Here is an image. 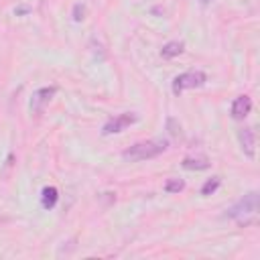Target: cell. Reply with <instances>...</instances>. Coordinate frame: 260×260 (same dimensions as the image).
I'll return each instance as SVG.
<instances>
[{
  "mask_svg": "<svg viewBox=\"0 0 260 260\" xmlns=\"http://www.w3.org/2000/svg\"><path fill=\"white\" fill-rule=\"evenodd\" d=\"M167 126H169V130H171L173 136H181V126H177V120L175 118H169L167 120Z\"/></svg>",
  "mask_w": 260,
  "mask_h": 260,
  "instance_id": "14",
  "label": "cell"
},
{
  "mask_svg": "<svg viewBox=\"0 0 260 260\" xmlns=\"http://www.w3.org/2000/svg\"><path fill=\"white\" fill-rule=\"evenodd\" d=\"M134 122H138V116H136V114H132V112L118 114L116 118H110V120L104 124L102 134H104V136H108V134H118V132L126 130L130 124H134Z\"/></svg>",
  "mask_w": 260,
  "mask_h": 260,
  "instance_id": "5",
  "label": "cell"
},
{
  "mask_svg": "<svg viewBox=\"0 0 260 260\" xmlns=\"http://www.w3.org/2000/svg\"><path fill=\"white\" fill-rule=\"evenodd\" d=\"M183 169H187V171H205V169H209V160H207V156H187V158H183Z\"/></svg>",
  "mask_w": 260,
  "mask_h": 260,
  "instance_id": "9",
  "label": "cell"
},
{
  "mask_svg": "<svg viewBox=\"0 0 260 260\" xmlns=\"http://www.w3.org/2000/svg\"><path fill=\"white\" fill-rule=\"evenodd\" d=\"M183 51H185V43H183V41H169L167 45H162L160 57H162V59H175V57H179Z\"/></svg>",
  "mask_w": 260,
  "mask_h": 260,
  "instance_id": "8",
  "label": "cell"
},
{
  "mask_svg": "<svg viewBox=\"0 0 260 260\" xmlns=\"http://www.w3.org/2000/svg\"><path fill=\"white\" fill-rule=\"evenodd\" d=\"M250 110H252V100H250V95H238L236 100H234V104H232V118L234 120H244L248 114H250Z\"/></svg>",
  "mask_w": 260,
  "mask_h": 260,
  "instance_id": "6",
  "label": "cell"
},
{
  "mask_svg": "<svg viewBox=\"0 0 260 260\" xmlns=\"http://www.w3.org/2000/svg\"><path fill=\"white\" fill-rule=\"evenodd\" d=\"M57 199H59V191L55 187H45L43 189V193H41V205L45 209H53L55 203H57Z\"/></svg>",
  "mask_w": 260,
  "mask_h": 260,
  "instance_id": "10",
  "label": "cell"
},
{
  "mask_svg": "<svg viewBox=\"0 0 260 260\" xmlns=\"http://www.w3.org/2000/svg\"><path fill=\"white\" fill-rule=\"evenodd\" d=\"M219 185H221V179H219V177L207 179V181L203 183V187H201V195H211V193H215Z\"/></svg>",
  "mask_w": 260,
  "mask_h": 260,
  "instance_id": "11",
  "label": "cell"
},
{
  "mask_svg": "<svg viewBox=\"0 0 260 260\" xmlns=\"http://www.w3.org/2000/svg\"><path fill=\"white\" fill-rule=\"evenodd\" d=\"M225 215L232 217V219H236L240 225L254 223L256 221V215H258V193L256 191H250L248 195H244L240 201H236L225 211Z\"/></svg>",
  "mask_w": 260,
  "mask_h": 260,
  "instance_id": "2",
  "label": "cell"
},
{
  "mask_svg": "<svg viewBox=\"0 0 260 260\" xmlns=\"http://www.w3.org/2000/svg\"><path fill=\"white\" fill-rule=\"evenodd\" d=\"M85 18V6L83 4H75L73 6V20L75 22H81Z\"/></svg>",
  "mask_w": 260,
  "mask_h": 260,
  "instance_id": "13",
  "label": "cell"
},
{
  "mask_svg": "<svg viewBox=\"0 0 260 260\" xmlns=\"http://www.w3.org/2000/svg\"><path fill=\"white\" fill-rule=\"evenodd\" d=\"M238 138H240L242 150L252 158L254 152H256V136H254V130H252L250 126H244V128L238 132Z\"/></svg>",
  "mask_w": 260,
  "mask_h": 260,
  "instance_id": "7",
  "label": "cell"
},
{
  "mask_svg": "<svg viewBox=\"0 0 260 260\" xmlns=\"http://www.w3.org/2000/svg\"><path fill=\"white\" fill-rule=\"evenodd\" d=\"M185 189V181L183 179H169L167 183H165V191L167 193H179V191H183Z\"/></svg>",
  "mask_w": 260,
  "mask_h": 260,
  "instance_id": "12",
  "label": "cell"
},
{
  "mask_svg": "<svg viewBox=\"0 0 260 260\" xmlns=\"http://www.w3.org/2000/svg\"><path fill=\"white\" fill-rule=\"evenodd\" d=\"M55 93H57V87H55V85H51V87H41V89L32 91L30 102H28V110H30V114L41 116V114L45 112V108L49 106V102L53 100Z\"/></svg>",
  "mask_w": 260,
  "mask_h": 260,
  "instance_id": "4",
  "label": "cell"
},
{
  "mask_svg": "<svg viewBox=\"0 0 260 260\" xmlns=\"http://www.w3.org/2000/svg\"><path fill=\"white\" fill-rule=\"evenodd\" d=\"M167 146H169V140H167V138L142 140V142H136V144L128 146V148L122 152V158L128 160V162H138V160L154 158V156H158L160 152H165Z\"/></svg>",
  "mask_w": 260,
  "mask_h": 260,
  "instance_id": "1",
  "label": "cell"
},
{
  "mask_svg": "<svg viewBox=\"0 0 260 260\" xmlns=\"http://www.w3.org/2000/svg\"><path fill=\"white\" fill-rule=\"evenodd\" d=\"M201 2H203V4H207V2H209V0H201Z\"/></svg>",
  "mask_w": 260,
  "mask_h": 260,
  "instance_id": "15",
  "label": "cell"
},
{
  "mask_svg": "<svg viewBox=\"0 0 260 260\" xmlns=\"http://www.w3.org/2000/svg\"><path fill=\"white\" fill-rule=\"evenodd\" d=\"M207 81V75L199 69H191V71H185L181 75H177L173 79V93L175 95H181L185 89H195V87H201L203 83Z\"/></svg>",
  "mask_w": 260,
  "mask_h": 260,
  "instance_id": "3",
  "label": "cell"
}]
</instances>
